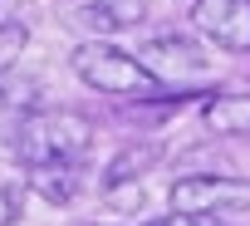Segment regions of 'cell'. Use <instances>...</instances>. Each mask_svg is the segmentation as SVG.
<instances>
[{"label": "cell", "instance_id": "cell-8", "mask_svg": "<svg viewBox=\"0 0 250 226\" xmlns=\"http://www.w3.org/2000/svg\"><path fill=\"white\" fill-rule=\"evenodd\" d=\"M79 182H83V162H40V167H25V187L35 197H44L49 206L74 202Z\"/></svg>", "mask_w": 250, "mask_h": 226}, {"label": "cell", "instance_id": "cell-10", "mask_svg": "<svg viewBox=\"0 0 250 226\" xmlns=\"http://www.w3.org/2000/svg\"><path fill=\"white\" fill-rule=\"evenodd\" d=\"M0 108H10V113H35L40 108V79L20 64H5L0 69Z\"/></svg>", "mask_w": 250, "mask_h": 226}, {"label": "cell", "instance_id": "cell-1", "mask_svg": "<svg viewBox=\"0 0 250 226\" xmlns=\"http://www.w3.org/2000/svg\"><path fill=\"white\" fill-rule=\"evenodd\" d=\"M93 148V118L88 113H74V108H35L15 123V138H10V153L25 162V167H40V162H83Z\"/></svg>", "mask_w": 250, "mask_h": 226}, {"label": "cell", "instance_id": "cell-5", "mask_svg": "<svg viewBox=\"0 0 250 226\" xmlns=\"http://www.w3.org/2000/svg\"><path fill=\"white\" fill-rule=\"evenodd\" d=\"M191 25L226 54H250V0H191Z\"/></svg>", "mask_w": 250, "mask_h": 226}, {"label": "cell", "instance_id": "cell-9", "mask_svg": "<svg viewBox=\"0 0 250 226\" xmlns=\"http://www.w3.org/2000/svg\"><path fill=\"white\" fill-rule=\"evenodd\" d=\"M157 158H162V148L157 143H128L113 162H108V172H103V187H118V182H143L152 167H157Z\"/></svg>", "mask_w": 250, "mask_h": 226}, {"label": "cell", "instance_id": "cell-13", "mask_svg": "<svg viewBox=\"0 0 250 226\" xmlns=\"http://www.w3.org/2000/svg\"><path fill=\"white\" fill-rule=\"evenodd\" d=\"M147 226H216V221H211V216H196V211H172V216L147 221Z\"/></svg>", "mask_w": 250, "mask_h": 226}, {"label": "cell", "instance_id": "cell-11", "mask_svg": "<svg viewBox=\"0 0 250 226\" xmlns=\"http://www.w3.org/2000/svg\"><path fill=\"white\" fill-rule=\"evenodd\" d=\"M25 45H30V25H25V20H0V69H5V64H20Z\"/></svg>", "mask_w": 250, "mask_h": 226}, {"label": "cell", "instance_id": "cell-6", "mask_svg": "<svg viewBox=\"0 0 250 226\" xmlns=\"http://www.w3.org/2000/svg\"><path fill=\"white\" fill-rule=\"evenodd\" d=\"M74 20L88 35H123V30H138L147 20V0H79Z\"/></svg>", "mask_w": 250, "mask_h": 226}, {"label": "cell", "instance_id": "cell-3", "mask_svg": "<svg viewBox=\"0 0 250 226\" xmlns=\"http://www.w3.org/2000/svg\"><path fill=\"white\" fill-rule=\"evenodd\" d=\"M172 211H196V216H221V211H245L250 206V182L235 172H191L177 177L167 192Z\"/></svg>", "mask_w": 250, "mask_h": 226}, {"label": "cell", "instance_id": "cell-2", "mask_svg": "<svg viewBox=\"0 0 250 226\" xmlns=\"http://www.w3.org/2000/svg\"><path fill=\"white\" fill-rule=\"evenodd\" d=\"M69 69L79 74V84H88V89H98V93H108V98L147 103V98L172 93L167 84H157V79L147 74V64H143L138 54L118 49V45H108V40H98V35H88V40L69 54Z\"/></svg>", "mask_w": 250, "mask_h": 226}, {"label": "cell", "instance_id": "cell-12", "mask_svg": "<svg viewBox=\"0 0 250 226\" xmlns=\"http://www.w3.org/2000/svg\"><path fill=\"white\" fill-rule=\"evenodd\" d=\"M20 206H25V192L10 187V182H0V226H15L20 221Z\"/></svg>", "mask_w": 250, "mask_h": 226}, {"label": "cell", "instance_id": "cell-4", "mask_svg": "<svg viewBox=\"0 0 250 226\" xmlns=\"http://www.w3.org/2000/svg\"><path fill=\"white\" fill-rule=\"evenodd\" d=\"M138 59L147 64V74L167 89H187V84H206L211 79V59L187 40V35H157L138 49Z\"/></svg>", "mask_w": 250, "mask_h": 226}, {"label": "cell", "instance_id": "cell-7", "mask_svg": "<svg viewBox=\"0 0 250 226\" xmlns=\"http://www.w3.org/2000/svg\"><path fill=\"white\" fill-rule=\"evenodd\" d=\"M201 123L216 138H250V93H211V98H201Z\"/></svg>", "mask_w": 250, "mask_h": 226}]
</instances>
